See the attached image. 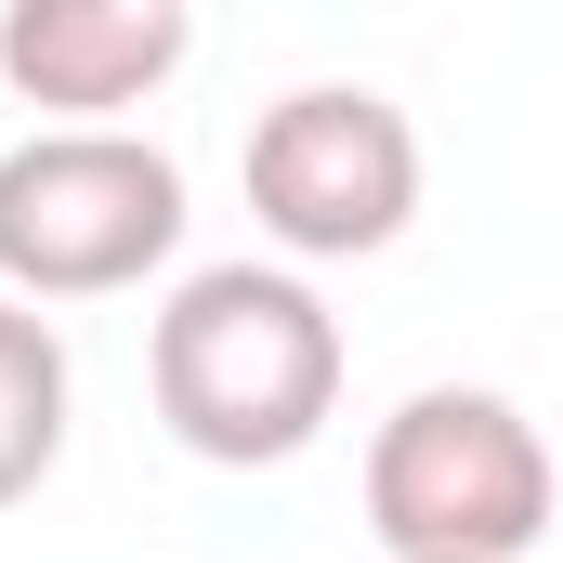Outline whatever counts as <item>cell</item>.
<instances>
[{
    "label": "cell",
    "mask_w": 563,
    "mask_h": 563,
    "mask_svg": "<svg viewBox=\"0 0 563 563\" xmlns=\"http://www.w3.org/2000/svg\"><path fill=\"white\" fill-rule=\"evenodd\" d=\"M144 394L184 459L210 472H276L341 420V314L288 263H197L157 301Z\"/></svg>",
    "instance_id": "cell-1"
},
{
    "label": "cell",
    "mask_w": 563,
    "mask_h": 563,
    "mask_svg": "<svg viewBox=\"0 0 563 563\" xmlns=\"http://www.w3.org/2000/svg\"><path fill=\"white\" fill-rule=\"evenodd\" d=\"M563 511L538 420L485 380H432L367 432V525L394 563H525Z\"/></svg>",
    "instance_id": "cell-2"
},
{
    "label": "cell",
    "mask_w": 563,
    "mask_h": 563,
    "mask_svg": "<svg viewBox=\"0 0 563 563\" xmlns=\"http://www.w3.org/2000/svg\"><path fill=\"white\" fill-rule=\"evenodd\" d=\"M184 250V170L144 132H26L0 144V288L106 301Z\"/></svg>",
    "instance_id": "cell-3"
},
{
    "label": "cell",
    "mask_w": 563,
    "mask_h": 563,
    "mask_svg": "<svg viewBox=\"0 0 563 563\" xmlns=\"http://www.w3.org/2000/svg\"><path fill=\"white\" fill-rule=\"evenodd\" d=\"M250 223L288 263H367L420 223V132L367 79H301L250 119Z\"/></svg>",
    "instance_id": "cell-4"
},
{
    "label": "cell",
    "mask_w": 563,
    "mask_h": 563,
    "mask_svg": "<svg viewBox=\"0 0 563 563\" xmlns=\"http://www.w3.org/2000/svg\"><path fill=\"white\" fill-rule=\"evenodd\" d=\"M184 53H197L184 0H13L0 13V79L53 106V132H119V106H144Z\"/></svg>",
    "instance_id": "cell-5"
},
{
    "label": "cell",
    "mask_w": 563,
    "mask_h": 563,
    "mask_svg": "<svg viewBox=\"0 0 563 563\" xmlns=\"http://www.w3.org/2000/svg\"><path fill=\"white\" fill-rule=\"evenodd\" d=\"M66 394H79V380H66L53 314H40V301H0V511L53 485V459H66Z\"/></svg>",
    "instance_id": "cell-6"
}]
</instances>
